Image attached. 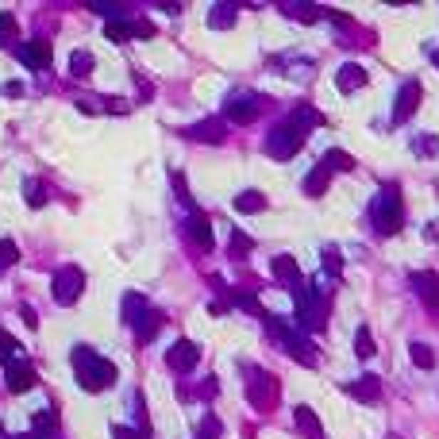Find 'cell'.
<instances>
[{"label": "cell", "mask_w": 439, "mask_h": 439, "mask_svg": "<svg viewBox=\"0 0 439 439\" xmlns=\"http://www.w3.org/2000/svg\"><path fill=\"white\" fill-rule=\"evenodd\" d=\"M435 147H439L435 135H416V139H413V150H416V155H424V158L435 155Z\"/></svg>", "instance_id": "cell-38"}, {"label": "cell", "mask_w": 439, "mask_h": 439, "mask_svg": "<svg viewBox=\"0 0 439 439\" xmlns=\"http://www.w3.org/2000/svg\"><path fill=\"white\" fill-rule=\"evenodd\" d=\"M293 297H297V324L304 331H320L324 320H328V309H331L328 297L320 289H312V285H301Z\"/></svg>", "instance_id": "cell-5"}, {"label": "cell", "mask_w": 439, "mask_h": 439, "mask_svg": "<svg viewBox=\"0 0 439 439\" xmlns=\"http://www.w3.org/2000/svg\"><path fill=\"white\" fill-rule=\"evenodd\" d=\"M158 328H162V312H147L139 324H135V331H139V343H150L158 336Z\"/></svg>", "instance_id": "cell-25"}, {"label": "cell", "mask_w": 439, "mask_h": 439, "mask_svg": "<svg viewBox=\"0 0 439 439\" xmlns=\"http://www.w3.org/2000/svg\"><path fill=\"white\" fill-rule=\"evenodd\" d=\"M73 378H78L81 389L100 393V389H108L112 381H116V366L89 347H73Z\"/></svg>", "instance_id": "cell-2"}, {"label": "cell", "mask_w": 439, "mask_h": 439, "mask_svg": "<svg viewBox=\"0 0 439 439\" xmlns=\"http://www.w3.org/2000/svg\"><path fill=\"white\" fill-rule=\"evenodd\" d=\"M270 270H274V282L285 285V289H293V293H297L301 285H304L301 266H297V259H293V254H278V259L270 262Z\"/></svg>", "instance_id": "cell-14"}, {"label": "cell", "mask_w": 439, "mask_h": 439, "mask_svg": "<svg viewBox=\"0 0 439 439\" xmlns=\"http://www.w3.org/2000/svg\"><path fill=\"white\" fill-rule=\"evenodd\" d=\"M216 393H220V381H216V378H205V381H200L197 397H216Z\"/></svg>", "instance_id": "cell-43"}, {"label": "cell", "mask_w": 439, "mask_h": 439, "mask_svg": "<svg viewBox=\"0 0 439 439\" xmlns=\"http://www.w3.org/2000/svg\"><path fill=\"white\" fill-rule=\"evenodd\" d=\"M324 166H328L331 174H351V170H355V158H351L347 150H328V155H324Z\"/></svg>", "instance_id": "cell-24"}, {"label": "cell", "mask_w": 439, "mask_h": 439, "mask_svg": "<svg viewBox=\"0 0 439 439\" xmlns=\"http://www.w3.org/2000/svg\"><path fill=\"white\" fill-rule=\"evenodd\" d=\"M16 355H20V343H16L12 336H8V331H0V362H16Z\"/></svg>", "instance_id": "cell-32"}, {"label": "cell", "mask_w": 439, "mask_h": 439, "mask_svg": "<svg viewBox=\"0 0 439 439\" xmlns=\"http://www.w3.org/2000/svg\"><path fill=\"white\" fill-rule=\"evenodd\" d=\"M432 66H435V70H439V51H435V54H432Z\"/></svg>", "instance_id": "cell-46"}, {"label": "cell", "mask_w": 439, "mask_h": 439, "mask_svg": "<svg viewBox=\"0 0 439 439\" xmlns=\"http://www.w3.org/2000/svg\"><path fill=\"white\" fill-rule=\"evenodd\" d=\"M251 235H243V232H235L232 235V247H227V254H232V259H247V254H251Z\"/></svg>", "instance_id": "cell-30"}, {"label": "cell", "mask_w": 439, "mask_h": 439, "mask_svg": "<svg viewBox=\"0 0 439 439\" xmlns=\"http://www.w3.org/2000/svg\"><path fill=\"white\" fill-rule=\"evenodd\" d=\"M24 197H27V205H31V208H43L46 205V185L39 177H27L24 181Z\"/></svg>", "instance_id": "cell-27"}, {"label": "cell", "mask_w": 439, "mask_h": 439, "mask_svg": "<svg viewBox=\"0 0 439 439\" xmlns=\"http://www.w3.org/2000/svg\"><path fill=\"white\" fill-rule=\"evenodd\" d=\"M20 262V247H16L12 239H0V270H8V266Z\"/></svg>", "instance_id": "cell-31"}, {"label": "cell", "mask_w": 439, "mask_h": 439, "mask_svg": "<svg viewBox=\"0 0 439 439\" xmlns=\"http://www.w3.org/2000/svg\"><path fill=\"white\" fill-rule=\"evenodd\" d=\"M408 358H413L420 370H432L435 366V351L428 347V343H408Z\"/></svg>", "instance_id": "cell-26"}, {"label": "cell", "mask_w": 439, "mask_h": 439, "mask_svg": "<svg viewBox=\"0 0 439 439\" xmlns=\"http://www.w3.org/2000/svg\"><path fill=\"white\" fill-rule=\"evenodd\" d=\"M224 135H227V120L224 116H208L200 123L181 128V139H193V143H224Z\"/></svg>", "instance_id": "cell-11"}, {"label": "cell", "mask_w": 439, "mask_h": 439, "mask_svg": "<svg viewBox=\"0 0 439 439\" xmlns=\"http://www.w3.org/2000/svg\"><path fill=\"white\" fill-rule=\"evenodd\" d=\"M324 266H328V274H331V278H339L343 259H339V251H336V247H324Z\"/></svg>", "instance_id": "cell-39"}, {"label": "cell", "mask_w": 439, "mask_h": 439, "mask_svg": "<svg viewBox=\"0 0 439 439\" xmlns=\"http://www.w3.org/2000/svg\"><path fill=\"white\" fill-rule=\"evenodd\" d=\"M185 235L193 239L197 251H212V220H208L205 212H189V220H185Z\"/></svg>", "instance_id": "cell-16"}, {"label": "cell", "mask_w": 439, "mask_h": 439, "mask_svg": "<svg viewBox=\"0 0 439 439\" xmlns=\"http://www.w3.org/2000/svg\"><path fill=\"white\" fill-rule=\"evenodd\" d=\"M35 381H39V374H35L31 362L16 358V362H8V366H4V386H8V393H27Z\"/></svg>", "instance_id": "cell-12"}, {"label": "cell", "mask_w": 439, "mask_h": 439, "mask_svg": "<svg viewBox=\"0 0 439 439\" xmlns=\"http://www.w3.org/2000/svg\"><path fill=\"white\" fill-rule=\"evenodd\" d=\"M20 93H24L20 81H8V85H4V97H20Z\"/></svg>", "instance_id": "cell-45"}, {"label": "cell", "mask_w": 439, "mask_h": 439, "mask_svg": "<svg viewBox=\"0 0 439 439\" xmlns=\"http://www.w3.org/2000/svg\"><path fill=\"white\" fill-rule=\"evenodd\" d=\"M266 108H270V100L259 97V93H232L224 104V120L227 123H254Z\"/></svg>", "instance_id": "cell-7"}, {"label": "cell", "mask_w": 439, "mask_h": 439, "mask_svg": "<svg viewBox=\"0 0 439 439\" xmlns=\"http://www.w3.org/2000/svg\"><path fill=\"white\" fill-rule=\"evenodd\" d=\"M328 185H331V170L324 166V162H316V166L309 170V177H304V197H320V193H328Z\"/></svg>", "instance_id": "cell-20"}, {"label": "cell", "mask_w": 439, "mask_h": 439, "mask_svg": "<svg viewBox=\"0 0 439 439\" xmlns=\"http://www.w3.org/2000/svg\"><path fill=\"white\" fill-rule=\"evenodd\" d=\"M16 31H20V27H16V20L12 16H4V20H0V46H8L16 39Z\"/></svg>", "instance_id": "cell-41"}, {"label": "cell", "mask_w": 439, "mask_h": 439, "mask_svg": "<svg viewBox=\"0 0 439 439\" xmlns=\"http://www.w3.org/2000/svg\"><path fill=\"white\" fill-rule=\"evenodd\" d=\"M104 35H108L112 43H123L128 39V24H120V20H112L108 27H104Z\"/></svg>", "instance_id": "cell-42"}, {"label": "cell", "mask_w": 439, "mask_h": 439, "mask_svg": "<svg viewBox=\"0 0 439 439\" xmlns=\"http://www.w3.org/2000/svg\"><path fill=\"white\" fill-rule=\"evenodd\" d=\"M220 432H224V428H220V420L216 416H205V420H200L197 439H220Z\"/></svg>", "instance_id": "cell-37"}, {"label": "cell", "mask_w": 439, "mask_h": 439, "mask_svg": "<svg viewBox=\"0 0 439 439\" xmlns=\"http://www.w3.org/2000/svg\"><path fill=\"white\" fill-rule=\"evenodd\" d=\"M336 85H339V93H358L362 85H366V70H362L358 62H343L339 73H336Z\"/></svg>", "instance_id": "cell-18"}, {"label": "cell", "mask_w": 439, "mask_h": 439, "mask_svg": "<svg viewBox=\"0 0 439 439\" xmlns=\"http://www.w3.org/2000/svg\"><path fill=\"white\" fill-rule=\"evenodd\" d=\"M285 120H289L293 128L301 131V135H309V131L316 128V123H324V116H320L316 108H312V104H297V108H293V112H289V116H285Z\"/></svg>", "instance_id": "cell-19"}, {"label": "cell", "mask_w": 439, "mask_h": 439, "mask_svg": "<svg viewBox=\"0 0 439 439\" xmlns=\"http://www.w3.org/2000/svg\"><path fill=\"white\" fill-rule=\"evenodd\" d=\"M85 289V274L78 270V266H62V270H54V282H51V293L58 304H73L81 297Z\"/></svg>", "instance_id": "cell-8"}, {"label": "cell", "mask_w": 439, "mask_h": 439, "mask_svg": "<svg viewBox=\"0 0 439 439\" xmlns=\"http://www.w3.org/2000/svg\"><path fill=\"white\" fill-rule=\"evenodd\" d=\"M8 439H35V435H8Z\"/></svg>", "instance_id": "cell-47"}, {"label": "cell", "mask_w": 439, "mask_h": 439, "mask_svg": "<svg viewBox=\"0 0 439 439\" xmlns=\"http://www.w3.org/2000/svg\"><path fill=\"white\" fill-rule=\"evenodd\" d=\"M20 316H24V324H27V328H39V312H35L31 304H24V309H20Z\"/></svg>", "instance_id": "cell-44"}, {"label": "cell", "mask_w": 439, "mask_h": 439, "mask_svg": "<svg viewBox=\"0 0 439 439\" xmlns=\"http://www.w3.org/2000/svg\"><path fill=\"white\" fill-rule=\"evenodd\" d=\"M70 73H73V78H85V73H93V54H89V51H78V54H73Z\"/></svg>", "instance_id": "cell-33"}, {"label": "cell", "mask_w": 439, "mask_h": 439, "mask_svg": "<svg viewBox=\"0 0 439 439\" xmlns=\"http://www.w3.org/2000/svg\"><path fill=\"white\" fill-rule=\"evenodd\" d=\"M266 328H270V336L282 343L285 351H289L297 362H304V366H316V347H312L309 339H304V331H297V328H289L285 320H278V316H266Z\"/></svg>", "instance_id": "cell-4"}, {"label": "cell", "mask_w": 439, "mask_h": 439, "mask_svg": "<svg viewBox=\"0 0 439 439\" xmlns=\"http://www.w3.org/2000/svg\"><path fill=\"white\" fill-rule=\"evenodd\" d=\"M243 374H247V401H251V408L274 413L278 408V378L259 366H243Z\"/></svg>", "instance_id": "cell-3"}, {"label": "cell", "mask_w": 439, "mask_h": 439, "mask_svg": "<svg viewBox=\"0 0 439 439\" xmlns=\"http://www.w3.org/2000/svg\"><path fill=\"white\" fill-rule=\"evenodd\" d=\"M374 336H370V328H358L355 331V355L362 358V362H366V358H374Z\"/></svg>", "instance_id": "cell-28"}, {"label": "cell", "mask_w": 439, "mask_h": 439, "mask_svg": "<svg viewBox=\"0 0 439 439\" xmlns=\"http://www.w3.org/2000/svg\"><path fill=\"white\" fill-rule=\"evenodd\" d=\"M408 285L420 293V301H424V309L439 316V274L435 270H413L408 274Z\"/></svg>", "instance_id": "cell-10"}, {"label": "cell", "mask_w": 439, "mask_h": 439, "mask_svg": "<svg viewBox=\"0 0 439 439\" xmlns=\"http://www.w3.org/2000/svg\"><path fill=\"white\" fill-rule=\"evenodd\" d=\"M112 439H150L143 428H128V424H112Z\"/></svg>", "instance_id": "cell-40"}, {"label": "cell", "mask_w": 439, "mask_h": 439, "mask_svg": "<svg viewBox=\"0 0 439 439\" xmlns=\"http://www.w3.org/2000/svg\"><path fill=\"white\" fill-rule=\"evenodd\" d=\"M147 312H150V304L143 301L139 293H128V297H123V324H131V328H135Z\"/></svg>", "instance_id": "cell-22"}, {"label": "cell", "mask_w": 439, "mask_h": 439, "mask_svg": "<svg viewBox=\"0 0 439 439\" xmlns=\"http://www.w3.org/2000/svg\"><path fill=\"white\" fill-rule=\"evenodd\" d=\"M293 420H297V428L309 439H324V428H320V420H316V413H312L309 405H297V413H293Z\"/></svg>", "instance_id": "cell-21"}, {"label": "cell", "mask_w": 439, "mask_h": 439, "mask_svg": "<svg viewBox=\"0 0 439 439\" xmlns=\"http://www.w3.org/2000/svg\"><path fill=\"white\" fill-rule=\"evenodd\" d=\"M282 12H285V16H293V20H316L320 8H309V4H285Z\"/></svg>", "instance_id": "cell-36"}, {"label": "cell", "mask_w": 439, "mask_h": 439, "mask_svg": "<svg viewBox=\"0 0 439 439\" xmlns=\"http://www.w3.org/2000/svg\"><path fill=\"white\" fill-rule=\"evenodd\" d=\"M370 224H374L378 235H397L405 227V197H401L397 181H386L374 193V200H370Z\"/></svg>", "instance_id": "cell-1"}, {"label": "cell", "mask_w": 439, "mask_h": 439, "mask_svg": "<svg viewBox=\"0 0 439 439\" xmlns=\"http://www.w3.org/2000/svg\"><path fill=\"white\" fill-rule=\"evenodd\" d=\"M197 358H200V347L193 339H177L174 347L166 351V366L177 370V374H189V370L197 366Z\"/></svg>", "instance_id": "cell-13"}, {"label": "cell", "mask_w": 439, "mask_h": 439, "mask_svg": "<svg viewBox=\"0 0 439 439\" xmlns=\"http://www.w3.org/2000/svg\"><path fill=\"white\" fill-rule=\"evenodd\" d=\"M304 147V135L297 128H293L289 120H282V123H274L270 128V135H266V155L270 158H278V162H289L297 150Z\"/></svg>", "instance_id": "cell-6"}, {"label": "cell", "mask_w": 439, "mask_h": 439, "mask_svg": "<svg viewBox=\"0 0 439 439\" xmlns=\"http://www.w3.org/2000/svg\"><path fill=\"white\" fill-rule=\"evenodd\" d=\"M343 393H347L351 401H362V405H374V401L381 397V378L378 374H362L355 381H347V386H343Z\"/></svg>", "instance_id": "cell-15"}, {"label": "cell", "mask_w": 439, "mask_h": 439, "mask_svg": "<svg viewBox=\"0 0 439 439\" xmlns=\"http://www.w3.org/2000/svg\"><path fill=\"white\" fill-rule=\"evenodd\" d=\"M232 20H235V4H216L208 12V24L212 27H232Z\"/></svg>", "instance_id": "cell-29"}, {"label": "cell", "mask_w": 439, "mask_h": 439, "mask_svg": "<svg viewBox=\"0 0 439 439\" xmlns=\"http://www.w3.org/2000/svg\"><path fill=\"white\" fill-rule=\"evenodd\" d=\"M0 439H4V432H0Z\"/></svg>", "instance_id": "cell-48"}, {"label": "cell", "mask_w": 439, "mask_h": 439, "mask_svg": "<svg viewBox=\"0 0 439 439\" xmlns=\"http://www.w3.org/2000/svg\"><path fill=\"white\" fill-rule=\"evenodd\" d=\"M16 58H20L24 66H31V70H46V66H51V43L31 39V43L16 46Z\"/></svg>", "instance_id": "cell-17"}, {"label": "cell", "mask_w": 439, "mask_h": 439, "mask_svg": "<svg viewBox=\"0 0 439 439\" xmlns=\"http://www.w3.org/2000/svg\"><path fill=\"white\" fill-rule=\"evenodd\" d=\"M155 35V24L147 20H128V39H150Z\"/></svg>", "instance_id": "cell-35"}, {"label": "cell", "mask_w": 439, "mask_h": 439, "mask_svg": "<svg viewBox=\"0 0 439 439\" xmlns=\"http://www.w3.org/2000/svg\"><path fill=\"white\" fill-rule=\"evenodd\" d=\"M420 100H424V85H420L416 78H408L405 85L397 89V100H393V123H408L416 116Z\"/></svg>", "instance_id": "cell-9"}, {"label": "cell", "mask_w": 439, "mask_h": 439, "mask_svg": "<svg viewBox=\"0 0 439 439\" xmlns=\"http://www.w3.org/2000/svg\"><path fill=\"white\" fill-rule=\"evenodd\" d=\"M31 435H35V439H51V435H54V420H51V413H39V416H35Z\"/></svg>", "instance_id": "cell-34"}, {"label": "cell", "mask_w": 439, "mask_h": 439, "mask_svg": "<svg viewBox=\"0 0 439 439\" xmlns=\"http://www.w3.org/2000/svg\"><path fill=\"white\" fill-rule=\"evenodd\" d=\"M262 208H266V193H259V189H243V193L235 197V212L254 216V212H262Z\"/></svg>", "instance_id": "cell-23"}]
</instances>
